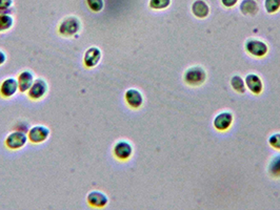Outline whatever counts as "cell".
Here are the masks:
<instances>
[{"label":"cell","mask_w":280,"mask_h":210,"mask_svg":"<svg viewBox=\"0 0 280 210\" xmlns=\"http://www.w3.org/2000/svg\"><path fill=\"white\" fill-rule=\"evenodd\" d=\"M246 82L248 89L253 93V94H260L262 92V89H264V85H262L261 79L255 75V74H250L247 76Z\"/></svg>","instance_id":"13"},{"label":"cell","mask_w":280,"mask_h":210,"mask_svg":"<svg viewBox=\"0 0 280 210\" xmlns=\"http://www.w3.org/2000/svg\"><path fill=\"white\" fill-rule=\"evenodd\" d=\"M87 202L94 207H104L108 204L109 200H108V197L104 194H102V192L92 191L90 192L89 196H87Z\"/></svg>","instance_id":"12"},{"label":"cell","mask_w":280,"mask_h":210,"mask_svg":"<svg viewBox=\"0 0 280 210\" xmlns=\"http://www.w3.org/2000/svg\"><path fill=\"white\" fill-rule=\"evenodd\" d=\"M233 122V116L229 112H223L218 114L214 119V126L218 130H226Z\"/></svg>","instance_id":"7"},{"label":"cell","mask_w":280,"mask_h":210,"mask_svg":"<svg viewBox=\"0 0 280 210\" xmlns=\"http://www.w3.org/2000/svg\"><path fill=\"white\" fill-rule=\"evenodd\" d=\"M269 172L273 177H280V154L275 155L272 159L269 165Z\"/></svg>","instance_id":"17"},{"label":"cell","mask_w":280,"mask_h":210,"mask_svg":"<svg viewBox=\"0 0 280 210\" xmlns=\"http://www.w3.org/2000/svg\"><path fill=\"white\" fill-rule=\"evenodd\" d=\"M28 138L22 132H14L6 140V144L10 149H19L26 145Z\"/></svg>","instance_id":"4"},{"label":"cell","mask_w":280,"mask_h":210,"mask_svg":"<svg viewBox=\"0 0 280 210\" xmlns=\"http://www.w3.org/2000/svg\"><path fill=\"white\" fill-rule=\"evenodd\" d=\"M132 152L133 148L131 144L127 141H120L114 147V153L116 158H118L120 160H128L132 155Z\"/></svg>","instance_id":"9"},{"label":"cell","mask_w":280,"mask_h":210,"mask_svg":"<svg viewBox=\"0 0 280 210\" xmlns=\"http://www.w3.org/2000/svg\"><path fill=\"white\" fill-rule=\"evenodd\" d=\"M34 83V76L32 73L26 71L22 72L18 77V86L20 92L25 93L31 89V86Z\"/></svg>","instance_id":"14"},{"label":"cell","mask_w":280,"mask_h":210,"mask_svg":"<svg viewBox=\"0 0 280 210\" xmlns=\"http://www.w3.org/2000/svg\"><path fill=\"white\" fill-rule=\"evenodd\" d=\"M239 10L243 15H255L258 12V5L255 0H242Z\"/></svg>","instance_id":"16"},{"label":"cell","mask_w":280,"mask_h":210,"mask_svg":"<svg viewBox=\"0 0 280 210\" xmlns=\"http://www.w3.org/2000/svg\"><path fill=\"white\" fill-rule=\"evenodd\" d=\"M205 77L206 75H205L204 69L199 66L191 67L184 73V81L188 84L193 85V86L202 84L205 80Z\"/></svg>","instance_id":"1"},{"label":"cell","mask_w":280,"mask_h":210,"mask_svg":"<svg viewBox=\"0 0 280 210\" xmlns=\"http://www.w3.org/2000/svg\"><path fill=\"white\" fill-rule=\"evenodd\" d=\"M221 3L226 8H232L238 3V0H221Z\"/></svg>","instance_id":"25"},{"label":"cell","mask_w":280,"mask_h":210,"mask_svg":"<svg viewBox=\"0 0 280 210\" xmlns=\"http://www.w3.org/2000/svg\"><path fill=\"white\" fill-rule=\"evenodd\" d=\"M269 143L271 144L272 147L276 149H280V134H275L271 136L269 139Z\"/></svg>","instance_id":"23"},{"label":"cell","mask_w":280,"mask_h":210,"mask_svg":"<svg viewBox=\"0 0 280 210\" xmlns=\"http://www.w3.org/2000/svg\"><path fill=\"white\" fill-rule=\"evenodd\" d=\"M13 25L12 16L8 14H0V32L7 31Z\"/></svg>","instance_id":"19"},{"label":"cell","mask_w":280,"mask_h":210,"mask_svg":"<svg viewBox=\"0 0 280 210\" xmlns=\"http://www.w3.org/2000/svg\"><path fill=\"white\" fill-rule=\"evenodd\" d=\"M192 13L198 18H205L209 13L208 6L202 2V0H196V2L192 5Z\"/></svg>","instance_id":"15"},{"label":"cell","mask_w":280,"mask_h":210,"mask_svg":"<svg viewBox=\"0 0 280 210\" xmlns=\"http://www.w3.org/2000/svg\"><path fill=\"white\" fill-rule=\"evenodd\" d=\"M59 33L62 36H73L80 30V22L76 17H67L59 25Z\"/></svg>","instance_id":"2"},{"label":"cell","mask_w":280,"mask_h":210,"mask_svg":"<svg viewBox=\"0 0 280 210\" xmlns=\"http://www.w3.org/2000/svg\"><path fill=\"white\" fill-rule=\"evenodd\" d=\"M126 100L130 107L133 109L140 108L144 103V98L142 93L135 89H131L126 93Z\"/></svg>","instance_id":"11"},{"label":"cell","mask_w":280,"mask_h":210,"mask_svg":"<svg viewBox=\"0 0 280 210\" xmlns=\"http://www.w3.org/2000/svg\"><path fill=\"white\" fill-rule=\"evenodd\" d=\"M265 8L268 13H276L280 9V0H265Z\"/></svg>","instance_id":"21"},{"label":"cell","mask_w":280,"mask_h":210,"mask_svg":"<svg viewBox=\"0 0 280 210\" xmlns=\"http://www.w3.org/2000/svg\"><path fill=\"white\" fill-rule=\"evenodd\" d=\"M18 89H19L18 80H16L14 78H9L2 83V86H0V94H2L3 97H6V98L12 97L13 95L16 94Z\"/></svg>","instance_id":"8"},{"label":"cell","mask_w":280,"mask_h":210,"mask_svg":"<svg viewBox=\"0 0 280 210\" xmlns=\"http://www.w3.org/2000/svg\"><path fill=\"white\" fill-rule=\"evenodd\" d=\"M101 59V51L97 47H91L85 51L84 55V64L87 67H94L98 64Z\"/></svg>","instance_id":"10"},{"label":"cell","mask_w":280,"mask_h":210,"mask_svg":"<svg viewBox=\"0 0 280 210\" xmlns=\"http://www.w3.org/2000/svg\"><path fill=\"white\" fill-rule=\"evenodd\" d=\"M6 59H7V57L5 55V52L0 50V65L4 64L6 62Z\"/></svg>","instance_id":"26"},{"label":"cell","mask_w":280,"mask_h":210,"mask_svg":"<svg viewBox=\"0 0 280 210\" xmlns=\"http://www.w3.org/2000/svg\"><path fill=\"white\" fill-rule=\"evenodd\" d=\"M50 135V130L49 128H46L45 126H35L33 127L30 133H29V139L31 140V142L33 143H41L44 142L45 140L48 139Z\"/></svg>","instance_id":"6"},{"label":"cell","mask_w":280,"mask_h":210,"mask_svg":"<svg viewBox=\"0 0 280 210\" xmlns=\"http://www.w3.org/2000/svg\"><path fill=\"white\" fill-rule=\"evenodd\" d=\"M246 49L250 55L255 57H262L268 52V45L257 39H249L246 42Z\"/></svg>","instance_id":"3"},{"label":"cell","mask_w":280,"mask_h":210,"mask_svg":"<svg viewBox=\"0 0 280 210\" xmlns=\"http://www.w3.org/2000/svg\"><path fill=\"white\" fill-rule=\"evenodd\" d=\"M48 92V84L43 79H37L33 83L31 89L29 90L30 98L34 100H38L42 98Z\"/></svg>","instance_id":"5"},{"label":"cell","mask_w":280,"mask_h":210,"mask_svg":"<svg viewBox=\"0 0 280 210\" xmlns=\"http://www.w3.org/2000/svg\"><path fill=\"white\" fill-rule=\"evenodd\" d=\"M13 5L12 0H0V11H6Z\"/></svg>","instance_id":"24"},{"label":"cell","mask_w":280,"mask_h":210,"mask_svg":"<svg viewBox=\"0 0 280 210\" xmlns=\"http://www.w3.org/2000/svg\"><path fill=\"white\" fill-rule=\"evenodd\" d=\"M87 6L93 12H100L103 9V0H86Z\"/></svg>","instance_id":"22"},{"label":"cell","mask_w":280,"mask_h":210,"mask_svg":"<svg viewBox=\"0 0 280 210\" xmlns=\"http://www.w3.org/2000/svg\"><path fill=\"white\" fill-rule=\"evenodd\" d=\"M171 5V0H150V7L154 10H165Z\"/></svg>","instance_id":"20"},{"label":"cell","mask_w":280,"mask_h":210,"mask_svg":"<svg viewBox=\"0 0 280 210\" xmlns=\"http://www.w3.org/2000/svg\"><path fill=\"white\" fill-rule=\"evenodd\" d=\"M231 86L233 90L237 93H244L246 92V82L240 76H234L231 80Z\"/></svg>","instance_id":"18"}]
</instances>
